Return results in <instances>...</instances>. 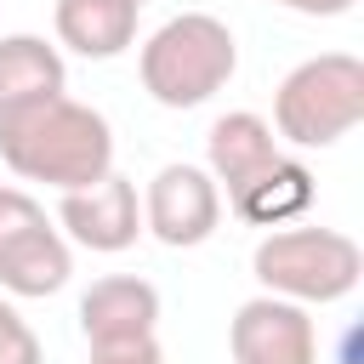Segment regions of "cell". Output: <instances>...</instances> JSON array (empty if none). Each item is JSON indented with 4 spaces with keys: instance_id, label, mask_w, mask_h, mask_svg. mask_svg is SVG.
Here are the masks:
<instances>
[{
    "instance_id": "obj_3",
    "label": "cell",
    "mask_w": 364,
    "mask_h": 364,
    "mask_svg": "<svg viewBox=\"0 0 364 364\" xmlns=\"http://www.w3.org/2000/svg\"><path fill=\"white\" fill-rule=\"evenodd\" d=\"M250 273L262 279V296L296 301V307H324L358 290L364 279V250L358 239L336 228H279L256 245Z\"/></svg>"
},
{
    "instance_id": "obj_11",
    "label": "cell",
    "mask_w": 364,
    "mask_h": 364,
    "mask_svg": "<svg viewBox=\"0 0 364 364\" xmlns=\"http://www.w3.org/2000/svg\"><path fill=\"white\" fill-rule=\"evenodd\" d=\"M136 11L131 0H57L51 23H57V40L74 51V57H91V63H108L119 51H131L136 40Z\"/></svg>"
},
{
    "instance_id": "obj_8",
    "label": "cell",
    "mask_w": 364,
    "mask_h": 364,
    "mask_svg": "<svg viewBox=\"0 0 364 364\" xmlns=\"http://www.w3.org/2000/svg\"><path fill=\"white\" fill-rule=\"evenodd\" d=\"M80 330L91 347H131L159 330V290L136 273H108L80 296Z\"/></svg>"
},
{
    "instance_id": "obj_1",
    "label": "cell",
    "mask_w": 364,
    "mask_h": 364,
    "mask_svg": "<svg viewBox=\"0 0 364 364\" xmlns=\"http://www.w3.org/2000/svg\"><path fill=\"white\" fill-rule=\"evenodd\" d=\"M0 159L23 182H46L57 193H74V188H91L114 171V131L91 102H74L63 91V97L0 114Z\"/></svg>"
},
{
    "instance_id": "obj_14",
    "label": "cell",
    "mask_w": 364,
    "mask_h": 364,
    "mask_svg": "<svg viewBox=\"0 0 364 364\" xmlns=\"http://www.w3.org/2000/svg\"><path fill=\"white\" fill-rule=\"evenodd\" d=\"M0 364H46L40 336L28 330V318L0 296Z\"/></svg>"
},
{
    "instance_id": "obj_18",
    "label": "cell",
    "mask_w": 364,
    "mask_h": 364,
    "mask_svg": "<svg viewBox=\"0 0 364 364\" xmlns=\"http://www.w3.org/2000/svg\"><path fill=\"white\" fill-rule=\"evenodd\" d=\"M131 6H148V0H131Z\"/></svg>"
},
{
    "instance_id": "obj_10",
    "label": "cell",
    "mask_w": 364,
    "mask_h": 364,
    "mask_svg": "<svg viewBox=\"0 0 364 364\" xmlns=\"http://www.w3.org/2000/svg\"><path fill=\"white\" fill-rule=\"evenodd\" d=\"M68 273H74V250L51 228V216L0 239V290L6 296H57L68 284Z\"/></svg>"
},
{
    "instance_id": "obj_15",
    "label": "cell",
    "mask_w": 364,
    "mask_h": 364,
    "mask_svg": "<svg viewBox=\"0 0 364 364\" xmlns=\"http://www.w3.org/2000/svg\"><path fill=\"white\" fill-rule=\"evenodd\" d=\"M34 222H46V205H40L34 193H23V188H0V239L23 233V228H34Z\"/></svg>"
},
{
    "instance_id": "obj_13",
    "label": "cell",
    "mask_w": 364,
    "mask_h": 364,
    "mask_svg": "<svg viewBox=\"0 0 364 364\" xmlns=\"http://www.w3.org/2000/svg\"><path fill=\"white\" fill-rule=\"evenodd\" d=\"M233 216L239 222H256V228H284L296 222L307 205H313V171L296 165V159H279L273 171H262L250 188H239L233 199Z\"/></svg>"
},
{
    "instance_id": "obj_5",
    "label": "cell",
    "mask_w": 364,
    "mask_h": 364,
    "mask_svg": "<svg viewBox=\"0 0 364 364\" xmlns=\"http://www.w3.org/2000/svg\"><path fill=\"white\" fill-rule=\"evenodd\" d=\"M222 228V188L210 182L205 165H159L148 193H142V233H154L171 250H193Z\"/></svg>"
},
{
    "instance_id": "obj_2",
    "label": "cell",
    "mask_w": 364,
    "mask_h": 364,
    "mask_svg": "<svg viewBox=\"0 0 364 364\" xmlns=\"http://www.w3.org/2000/svg\"><path fill=\"white\" fill-rule=\"evenodd\" d=\"M239 68V46H233V28L210 11H176L171 23H159L148 40H142V57H136V74H142V91L159 102V108H199L210 102Z\"/></svg>"
},
{
    "instance_id": "obj_9",
    "label": "cell",
    "mask_w": 364,
    "mask_h": 364,
    "mask_svg": "<svg viewBox=\"0 0 364 364\" xmlns=\"http://www.w3.org/2000/svg\"><path fill=\"white\" fill-rule=\"evenodd\" d=\"M205 171H210V182L216 188H228V199L239 193V188H250L262 171H273L284 154H279V136H273V125L262 119V114H250V108H233V114H222L210 131H205Z\"/></svg>"
},
{
    "instance_id": "obj_7",
    "label": "cell",
    "mask_w": 364,
    "mask_h": 364,
    "mask_svg": "<svg viewBox=\"0 0 364 364\" xmlns=\"http://www.w3.org/2000/svg\"><path fill=\"white\" fill-rule=\"evenodd\" d=\"M228 347H233V364H318V330L307 307L279 296L239 301L228 324Z\"/></svg>"
},
{
    "instance_id": "obj_4",
    "label": "cell",
    "mask_w": 364,
    "mask_h": 364,
    "mask_svg": "<svg viewBox=\"0 0 364 364\" xmlns=\"http://www.w3.org/2000/svg\"><path fill=\"white\" fill-rule=\"evenodd\" d=\"M364 119V63L353 51H318L296 63L273 91V131L296 148H330Z\"/></svg>"
},
{
    "instance_id": "obj_16",
    "label": "cell",
    "mask_w": 364,
    "mask_h": 364,
    "mask_svg": "<svg viewBox=\"0 0 364 364\" xmlns=\"http://www.w3.org/2000/svg\"><path fill=\"white\" fill-rule=\"evenodd\" d=\"M91 364H165L159 341H131V347H91Z\"/></svg>"
},
{
    "instance_id": "obj_6",
    "label": "cell",
    "mask_w": 364,
    "mask_h": 364,
    "mask_svg": "<svg viewBox=\"0 0 364 364\" xmlns=\"http://www.w3.org/2000/svg\"><path fill=\"white\" fill-rule=\"evenodd\" d=\"M57 233H68L74 245L97 250V256H119L142 239V199H136V182L108 171L102 182L91 188H74L57 199Z\"/></svg>"
},
{
    "instance_id": "obj_17",
    "label": "cell",
    "mask_w": 364,
    "mask_h": 364,
    "mask_svg": "<svg viewBox=\"0 0 364 364\" xmlns=\"http://www.w3.org/2000/svg\"><path fill=\"white\" fill-rule=\"evenodd\" d=\"M273 6H284L296 17H347L358 0H273Z\"/></svg>"
},
{
    "instance_id": "obj_12",
    "label": "cell",
    "mask_w": 364,
    "mask_h": 364,
    "mask_svg": "<svg viewBox=\"0 0 364 364\" xmlns=\"http://www.w3.org/2000/svg\"><path fill=\"white\" fill-rule=\"evenodd\" d=\"M63 85H68V68L57 46H46L40 34H0V114L63 97Z\"/></svg>"
}]
</instances>
